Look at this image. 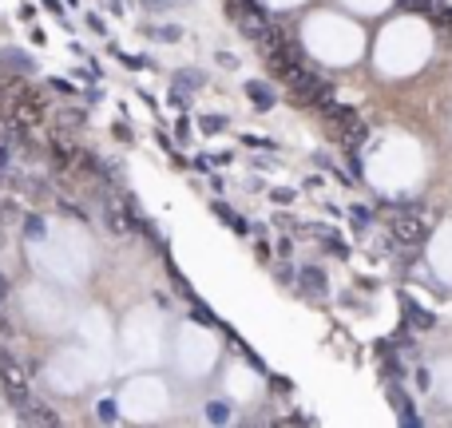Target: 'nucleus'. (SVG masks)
Returning <instances> with one entry per match:
<instances>
[{"mask_svg": "<svg viewBox=\"0 0 452 428\" xmlns=\"http://www.w3.org/2000/svg\"><path fill=\"white\" fill-rule=\"evenodd\" d=\"M0 389H4V400H8L17 412L32 400L28 373H24V365L17 361V353H12L8 345H0Z\"/></svg>", "mask_w": 452, "mask_h": 428, "instance_id": "f257e3e1", "label": "nucleus"}, {"mask_svg": "<svg viewBox=\"0 0 452 428\" xmlns=\"http://www.w3.org/2000/svg\"><path fill=\"white\" fill-rule=\"evenodd\" d=\"M389 234L397 238V242H404V246H420L429 238V222L420 218L417 210H401V214H393V222H389Z\"/></svg>", "mask_w": 452, "mask_h": 428, "instance_id": "f03ea898", "label": "nucleus"}, {"mask_svg": "<svg viewBox=\"0 0 452 428\" xmlns=\"http://www.w3.org/2000/svg\"><path fill=\"white\" fill-rule=\"evenodd\" d=\"M385 396H389V405H393V412L401 416V425H409V428L420 425V416L413 412V400H409V393H404L397 380H385Z\"/></svg>", "mask_w": 452, "mask_h": 428, "instance_id": "7ed1b4c3", "label": "nucleus"}, {"mask_svg": "<svg viewBox=\"0 0 452 428\" xmlns=\"http://www.w3.org/2000/svg\"><path fill=\"white\" fill-rule=\"evenodd\" d=\"M20 420H24V425H48V428H56L60 425V412L52 409V405H44V400H28V405H24V409H20Z\"/></svg>", "mask_w": 452, "mask_h": 428, "instance_id": "20e7f679", "label": "nucleus"}, {"mask_svg": "<svg viewBox=\"0 0 452 428\" xmlns=\"http://www.w3.org/2000/svg\"><path fill=\"white\" fill-rule=\"evenodd\" d=\"M298 285H302L306 294H314V298H325V294H329L325 269H318V266H306V269H302V274H298Z\"/></svg>", "mask_w": 452, "mask_h": 428, "instance_id": "39448f33", "label": "nucleus"}, {"mask_svg": "<svg viewBox=\"0 0 452 428\" xmlns=\"http://www.w3.org/2000/svg\"><path fill=\"white\" fill-rule=\"evenodd\" d=\"M52 163H56V167H76V163H80V147L68 143L64 135H56V139H52Z\"/></svg>", "mask_w": 452, "mask_h": 428, "instance_id": "423d86ee", "label": "nucleus"}, {"mask_svg": "<svg viewBox=\"0 0 452 428\" xmlns=\"http://www.w3.org/2000/svg\"><path fill=\"white\" fill-rule=\"evenodd\" d=\"M203 83H207V76H203V72H194V68H183V72H175V88H178V95L198 92Z\"/></svg>", "mask_w": 452, "mask_h": 428, "instance_id": "0eeeda50", "label": "nucleus"}, {"mask_svg": "<svg viewBox=\"0 0 452 428\" xmlns=\"http://www.w3.org/2000/svg\"><path fill=\"white\" fill-rule=\"evenodd\" d=\"M246 99H250L254 108H262V111L274 108V92H270L266 83H258V79H250V83H246Z\"/></svg>", "mask_w": 452, "mask_h": 428, "instance_id": "6e6552de", "label": "nucleus"}, {"mask_svg": "<svg viewBox=\"0 0 452 428\" xmlns=\"http://www.w3.org/2000/svg\"><path fill=\"white\" fill-rule=\"evenodd\" d=\"M401 305H404V314H409V321H413L417 329H433V325H436V317L429 314V309H420L413 298H401Z\"/></svg>", "mask_w": 452, "mask_h": 428, "instance_id": "1a4fd4ad", "label": "nucleus"}, {"mask_svg": "<svg viewBox=\"0 0 452 428\" xmlns=\"http://www.w3.org/2000/svg\"><path fill=\"white\" fill-rule=\"evenodd\" d=\"M325 115H329V119H333V123H338V127H345V131H349V127H357V123H361V119H357V111H353V108H341V103H333V99L325 103Z\"/></svg>", "mask_w": 452, "mask_h": 428, "instance_id": "9d476101", "label": "nucleus"}, {"mask_svg": "<svg viewBox=\"0 0 452 428\" xmlns=\"http://www.w3.org/2000/svg\"><path fill=\"white\" fill-rule=\"evenodd\" d=\"M0 68H12V72H36V63L20 52V48H8L4 56H0Z\"/></svg>", "mask_w": 452, "mask_h": 428, "instance_id": "9b49d317", "label": "nucleus"}, {"mask_svg": "<svg viewBox=\"0 0 452 428\" xmlns=\"http://www.w3.org/2000/svg\"><path fill=\"white\" fill-rule=\"evenodd\" d=\"M214 214H218V218H223L226 226L234 230V234H246V230H250V226H246V222L238 218V214H234V210H230V206H226V203H214Z\"/></svg>", "mask_w": 452, "mask_h": 428, "instance_id": "f8f14e48", "label": "nucleus"}, {"mask_svg": "<svg viewBox=\"0 0 452 428\" xmlns=\"http://www.w3.org/2000/svg\"><path fill=\"white\" fill-rule=\"evenodd\" d=\"M207 416L214 420V425H223V420H230V405H226V400H210V405H207Z\"/></svg>", "mask_w": 452, "mask_h": 428, "instance_id": "ddd939ff", "label": "nucleus"}, {"mask_svg": "<svg viewBox=\"0 0 452 428\" xmlns=\"http://www.w3.org/2000/svg\"><path fill=\"white\" fill-rule=\"evenodd\" d=\"M349 222H353L357 230H365V226L373 222V210L369 206H353V210H349Z\"/></svg>", "mask_w": 452, "mask_h": 428, "instance_id": "4468645a", "label": "nucleus"}, {"mask_svg": "<svg viewBox=\"0 0 452 428\" xmlns=\"http://www.w3.org/2000/svg\"><path fill=\"white\" fill-rule=\"evenodd\" d=\"M44 230H48V226H44L40 214H28V218H24V234L28 238H44Z\"/></svg>", "mask_w": 452, "mask_h": 428, "instance_id": "2eb2a0df", "label": "nucleus"}, {"mask_svg": "<svg viewBox=\"0 0 452 428\" xmlns=\"http://www.w3.org/2000/svg\"><path fill=\"white\" fill-rule=\"evenodd\" d=\"M147 12H167V8H175V4H183V0H139Z\"/></svg>", "mask_w": 452, "mask_h": 428, "instance_id": "dca6fc26", "label": "nucleus"}, {"mask_svg": "<svg viewBox=\"0 0 452 428\" xmlns=\"http://www.w3.org/2000/svg\"><path fill=\"white\" fill-rule=\"evenodd\" d=\"M147 36H155V40H178L183 28H175V24H171V28H147Z\"/></svg>", "mask_w": 452, "mask_h": 428, "instance_id": "f3484780", "label": "nucleus"}, {"mask_svg": "<svg viewBox=\"0 0 452 428\" xmlns=\"http://www.w3.org/2000/svg\"><path fill=\"white\" fill-rule=\"evenodd\" d=\"M203 131H207V135H218V131H223V119H218V115H207V119H203Z\"/></svg>", "mask_w": 452, "mask_h": 428, "instance_id": "a211bd4d", "label": "nucleus"}, {"mask_svg": "<svg viewBox=\"0 0 452 428\" xmlns=\"http://www.w3.org/2000/svg\"><path fill=\"white\" fill-rule=\"evenodd\" d=\"M99 420H115V405H112V400H99Z\"/></svg>", "mask_w": 452, "mask_h": 428, "instance_id": "6ab92c4d", "label": "nucleus"}, {"mask_svg": "<svg viewBox=\"0 0 452 428\" xmlns=\"http://www.w3.org/2000/svg\"><path fill=\"white\" fill-rule=\"evenodd\" d=\"M48 83H52V88H56L60 95H76V88H72L68 79H60V76H56V79H48Z\"/></svg>", "mask_w": 452, "mask_h": 428, "instance_id": "aec40b11", "label": "nucleus"}, {"mask_svg": "<svg viewBox=\"0 0 452 428\" xmlns=\"http://www.w3.org/2000/svg\"><path fill=\"white\" fill-rule=\"evenodd\" d=\"M8 163H12V147H8V139H4V143H0V171H4Z\"/></svg>", "mask_w": 452, "mask_h": 428, "instance_id": "412c9836", "label": "nucleus"}, {"mask_svg": "<svg viewBox=\"0 0 452 428\" xmlns=\"http://www.w3.org/2000/svg\"><path fill=\"white\" fill-rule=\"evenodd\" d=\"M274 203H282V206L294 203V190H274Z\"/></svg>", "mask_w": 452, "mask_h": 428, "instance_id": "4be33fe9", "label": "nucleus"}, {"mask_svg": "<svg viewBox=\"0 0 452 428\" xmlns=\"http://www.w3.org/2000/svg\"><path fill=\"white\" fill-rule=\"evenodd\" d=\"M218 63H223V68H238V60H234V56H226V52H218Z\"/></svg>", "mask_w": 452, "mask_h": 428, "instance_id": "5701e85b", "label": "nucleus"}]
</instances>
